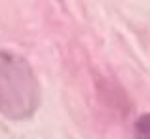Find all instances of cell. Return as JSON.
<instances>
[{"instance_id":"obj_2","label":"cell","mask_w":150,"mask_h":139,"mask_svg":"<svg viewBox=\"0 0 150 139\" xmlns=\"http://www.w3.org/2000/svg\"><path fill=\"white\" fill-rule=\"evenodd\" d=\"M135 139H150V113L139 116L135 122Z\"/></svg>"},{"instance_id":"obj_1","label":"cell","mask_w":150,"mask_h":139,"mask_svg":"<svg viewBox=\"0 0 150 139\" xmlns=\"http://www.w3.org/2000/svg\"><path fill=\"white\" fill-rule=\"evenodd\" d=\"M40 84L33 67L17 53H0V113L27 120L40 107Z\"/></svg>"}]
</instances>
